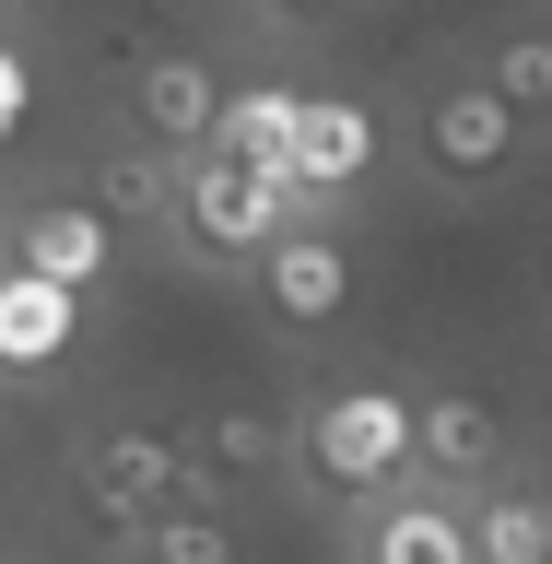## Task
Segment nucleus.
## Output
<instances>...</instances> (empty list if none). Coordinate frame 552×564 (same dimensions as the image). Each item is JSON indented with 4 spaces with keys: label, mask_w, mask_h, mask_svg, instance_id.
<instances>
[{
    "label": "nucleus",
    "mask_w": 552,
    "mask_h": 564,
    "mask_svg": "<svg viewBox=\"0 0 552 564\" xmlns=\"http://www.w3.org/2000/svg\"><path fill=\"white\" fill-rule=\"evenodd\" d=\"M294 447H306V470L329 494H388L400 470H423V400H400V388H317Z\"/></svg>",
    "instance_id": "1"
},
{
    "label": "nucleus",
    "mask_w": 552,
    "mask_h": 564,
    "mask_svg": "<svg viewBox=\"0 0 552 564\" xmlns=\"http://www.w3.org/2000/svg\"><path fill=\"white\" fill-rule=\"evenodd\" d=\"M294 176H271V165H236V153H188L176 165V247L188 259H271L282 236H294Z\"/></svg>",
    "instance_id": "2"
},
{
    "label": "nucleus",
    "mask_w": 552,
    "mask_h": 564,
    "mask_svg": "<svg viewBox=\"0 0 552 564\" xmlns=\"http://www.w3.org/2000/svg\"><path fill=\"white\" fill-rule=\"evenodd\" d=\"M176 494H212L201 447H176V435H141V423H118V435H95V447H83V518L118 529V541H141V529L165 518Z\"/></svg>",
    "instance_id": "3"
},
{
    "label": "nucleus",
    "mask_w": 552,
    "mask_h": 564,
    "mask_svg": "<svg viewBox=\"0 0 552 564\" xmlns=\"http://www.w3.org/2000/svg\"><path fill=\"white\" fill-rule=\"evenodd\" d=\"M518 141H529V106H506L494 83H447V95L423 106V153H435V176H506L518 165Z\"/></svg>",
    "instance_id": "4"
},
{
    "label": "nucleus",
    "mask_w": 552,
    "mask_h": 564,
    "mask_svg": "<svg viewBox=\"0 0 552 564\" xmlns=\"http://www.w3.org/2000/svg\"><path fill=\"white\" fill-rule=\"evenodd\" d=\"M259 306L282 317V329H329V317L353 306V271H342V236H317V224H294V236L259 259Z\"/></svg>",
    "instance_id": "5"
},
{
    "label": "nucleus",
    "mask_w": 552,
    "mask_h": 564,
    "mask_svg": "<svg viewBox=\"0 0 552 564\" xmlns=\"http://www.w3.org/2000/svg\"><path fill=\"white\" fill-rule=\"evenodd\" d=\"M224 70L212 59H141V130H153V153H212V130H224Z\"/></svg>",
    "instance_id": "6"
},
{
    "label": "nucleus",
    "mask_w": 552,
    "mask_h": 564,
    "mask_svg": "<svg viewBox=\"0 0 552 564\" xmlns=\"http://www.w3.org/2000/svg\"><path fill=\"white\" fill-rule=\"evenodd\" d=\"M365 176H377V106H353V95H306L294 188H306V200H353Z\"/></svg>",
    "instance_id": "7"
},
{
    "label": "nucleus",
    "mask_w": 552,
    "mask_h": 564,
    "mask_svg": "<svg viewBox=\"0 0 552 564\" xmlns=\"http://www.w3.org/2000/svg\"><path fill=\"white\" fill-rule=\"evenodd\" d=\"M71 341H83V294L12 259V282H0V365H12V377H47Z\"/></svg>",
    "instance_id": "8"
},
{
    "label": "nucleus",
    "mask_w": 552,
    "mask_h": 564,
    "mask_svg": "<svg viewBox=\"0 0 552 564\" xmlns=\"http://www.w3.org/2000/svg\"><path fill=\"white\" fill-rule=\"evenodd\" d=\"M12 259L47 282H71V294H95L106 259H118V236H106V200H35L24 212V236H12Z\"/></svg>",
    "instance_id": "9"
},
{
    "label": "nucleus",
    "mask_w": 552,
    "mask_h": 564,
    "mask_svg": "<svg viewBox=\"0 0 552 564\" xmlns=\"http://www.w3.org/2000/svg\"><path fill=\"white\" fill-rule=\"evenodd\" d=\"M365 564H483V529H470V506H447V494H400V506H377V529H365Z\"/></svg>",
    "instance_id": "10"
},
{
    "label": "nucleus",
    "mask_w": 552,
    "mask_h": 564,
    "mask_svg": "<svg viewBox=\"0 0 552 564\" xmlns=\"http://www.w3.org/2000/svg\"><path fill=\"white\" fill-rule=\"evenodd\" d=\"M294 141H306V95H294V83H236V95H224V130H212V153L294 176Z\"/></svg>",
    "instance_id": "11"
},
{
    "label": "nucleus",
    "mask_w": 552,
    "mask_h": 564,
    "mask_svg": "<svg viewBox=\"0 0 552 564\" xmlns=\"http://www.w3.org/2000/svg\"><path fill=\"white\" fill-rule=\"evenodd\" d=\"M494 458H506V412L470 400V388H435V400H423V470H435V482H483Z\"/></svg>",
    "instance_id": "12"
},
{
    "label": "nucleus",
    "mask_w": 552,
    "mask_h": 564,
    "mask_svg": "<svg viewBox=\"0 0 552 564\" xmlns=\"http://www.w3.org/2000/svg\"><path fill=\"white\" fill-rule=\"evenodd\" d=\"M130 553H141V564H236V529L212 518V494H176V506L141 529Z\"/></svg>",
    "instance_id": "13"
},
{
    "label": "nucleus",
    "mask_w": 552,
    "mask_h": 564,
    "mask_svg": "<svg viewBox=\"0 0 552 564\" xmlns=\"http://www.w3.org/2000/svg\"><path fill=\"white\" fill-rule=\"evenodd\" d=\"M470 529H483V564H552V494H483Z\"/></svg>",
    "instance_id": "14"
},
{
    "label": "nucleus",
    "mask_w": 552,
    "mask_h": 564,
    "mask_svg": "<svg viewBox=\"0 0 552 564\" xmlns=\"http://www.w3.org/2000/svg\"><path fill=\"white\" fill-rule=\"evenodd\" d=\"M188 447H201V470H212V482H259V470L282 458V423H271V412H212Z\"/></svg>",
    "instance_id": "15"
},
{
    "label": "nucleus",
    "mask_w": 552,
    "mask_h": 564,
    "mask_svg": "<svg viewBox=\"0 0 552 564\" xmlns=\"http://www.w3.org/2000/svg\"><path fill=\"white\" fill-rule=\"evenodd\" d=\"M483 83H494L506 106H529V118H552V35H506Z\"/></svg>",
    "instance_id": "16"
},
{
    "label": "nucleus",
    "mask_w": 552,
    "mask_h": 564,
    "mask_svg": "<svg viewBox=\"0 0 552 564\" xmlns=\"http://www.w3.org/2000/svg\"><path fill=\"white\" fill-rule=\"evenodd\" d=\"M95 200L130 212V224H153V212H176V176H165V153H153V165H141V153H118V165L95 176Z\"/></svg>",
    "instance_id": "17"
},
{
    "label": "nucleus",
    "mask_w": 552,
    "mask_h": 564,
    "mask_svg": "<svg viewBox=\"0 0 552 564\" xmlns=\"http://www.w3.org/2000/svg\"><path fill=\"white\" fill-rule=\"evenodd\" d=\"M35 118V70H24V47H12V59H0V130H24Z\"/></svg>",
    "instance_id": "18"
},
{
    "label": "nucleus",
    "mask_w": 552,
    "mask_h": 564,
    "mask_svg": "<svg viewBox=\"0 0 552 564\" xmlns=\"http://www.w3.org/2000/svg\"><path fill=\"white\" fill-rule=\"evenodd\" d=\"M271 12L282 24H317V12H342V0H271Z\"/></svg>",
    "instance_id": "19"
},
{
    "label": "nucleus",
    "mask_w": 552,
    "mask_h": 564,
    "mask_svg": "<svg viewBox=\"0 0 552 564\" xmlns=\"http://www.w3.org/2000/svg\"><path fill=\"white\" fill-rule=\"evenodd\" d=\"M541 494H552V482H541Z\"/></svg>",
    "instance_id": "20"
}]
</instances>
